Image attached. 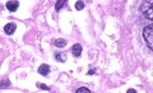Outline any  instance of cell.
Here are the masks:
<instances>
[{
	"label": "cell",
	"instance_id": "cell-2",
	"mask_svg": "<svg viewBox=\"0 0 153 93\" xmlns=\"http://www.w3.org/2000/svg\"><path fill=\"white\" fill-rule=\"evenodd\" d=\"M143 37L147 42V45L148 48L151 50H153V23L147 25V26L144 28Z\"/></svg>",
	"mask_w": 153,
	"mask_h": 93
},
{
	"label": "cell",
	"instance_id": "cell-8",
	"mask_svg": "<svg viewBox=\"0 0 153 93\" xmlns=\"http://www.w3.org/2000/svg\"><path fill=\"white\" fill-rule=\"evenodd\" d=\"M54 58H56V60L58 61V62H64L66 61V59H67V56L63 53H57L56 55H54Z\"/></svg>",
	"mask_w": 153,
	"mask_h": 93
},
{
	"label": "cell",
	"instance_id": "cell-14",
	"mask_svg": "<svg viewBox=\"0 0 153 93\" xmlns=\"http://www.w3.org/2000/svg\"><path fill=\"white\" fill-rule=\"evenodd\" d=\"M131 92H133V93H136V91L133 90H128V93H131Z\"/></svg>",
	"mask_w": 153,
	"mask_h": 93
},
{
	"label": "cell",
	"instance_id": "cell-6",
	"mask_svg": "<svg viewBox=\"0 0 153 93\" xmlns=\"http://www.w3.org/2000/svg\"><path fill=\"white\" fill-rule=\"evenodd\" d=\"M38 72H39V73L42 75H47L49 74V72H50V67L47 64H41L39 67Z\"/></svg>",
	"mask_w": 153,
	"mask_h": 93
},
{
	"label": "cell",
	"instance_id": "cell-9",
	"mask_svg": "<svg viewBox=\"0 0 153 93\" xmlns=\"http://www.w3.org/2000/svg\"><path fill=\"white\" fill-rule=\"evenodd\" d=\"M67 2V0H57L56 4V10H59L63 7V5Z\"/></svg>",
	"mask_w": 153,
	"mask_h": 93
},
{
	"label": "cell",
	"instance_id": "cell-3",
	"mask_svg": "<svg viewBox=\"0 0 153 93\" xmlns=\"http://www.w3.org/2000/svg\"><path fill=\"white\" fill-rule=\"evenodd\" d=\"M6 7H7V8L10 11L14 12V11L17 10V8H18L19 3H18V1H16V0H10V1H8L7 2Z\"/></svg>",
	"mask_w": 153,
	"mask_h": 93
},
{
	"label": "cell",
	"instance_id": "cell-1",
	"mask_svg": "<svg viewBox=\"0 0 153 93\" xmlns=\"http://www.w3.org/2000/svg\"><path fill=\"white\" fill-rule=\"evenodd\" d=\"M141 10L146 18L153 21V0H143Z\"/></svg>",
	"mask_w": 153,
	"mask_h": 93
},
{
	"label": "cell",
	"instance_id": "cell-5",
	"mask_svg": "<svg viewBox=\"0 0 153 93\" xmlns=\"http://www.w3.org/2000/svg\"><path fill=\"white\" fill-rule=\"evenodd\" d=\"M4 30H5V33L7 35H12L15 30H16V25L14 23H8L5 27H4Z\"/></svg>",
	"mask_w": 153,
	"mask_h": 93
},
{
	"label": "cell",
	"instance_id": "cell-12",
	"mask_svg": "<svg viewBox=\"0 0 153 93\" xmlns=\"http://www.w3.org/2000/svg\"><path fill=\"white\" fill-rule=\"evenodd\" d=\"M40 87H41V88H44V90H49V88H48L47 87H46L45 85H43V84H42V85H41Z\"/></svg>",
	"mask_w": 153,
	"mask_h": 93
},
{
	"label": "cell",
	"instance_id": "cell-11",
	"mask_svg": "<svg viewBox=\"0 0 153 93\" xmlns=\"http://www.w3.org/2000/svg\"><path fill=\"white\" fill-rule=\"evenodd\" d=\"M82 92H85V93H90V90H87V88H78L77 90H76V93H82Z\"/></svg>",
	"mask_w": 153,
	"mask_h": 93
},
{
	"label": "cell",
	"instance_id": "cell-10",
	"mask_svg": "<svg viewBox=\"0 0 153 93\" xmlns=\"http://www.w3.org/2000/svg\"><path fill=\"white\" fill-rule=\"evenodd\" d=\"M84 7H85V5H84L83 1H77L75 4V8H76V10H82L84 8Z\"/></svg>",
	"mask_w": 153,
	"mask_h": 93
},
{
	"label": "cell",
	"instance_id": "cell-13",
	"mask_svg": "<svg viewBox=\"0 0 153 93\" xmlns=\"http://www.w3.org/2000/svg\"><path fill=\"white\" fill-rule=\"evenodd\" d=\"M94 73H95V71H94V70H90V71L88 72V75H93Z\"/></svg>",
	"mask_w": 153,
	"mask_h": 93
},
{
	"label": "cell",
	"instance_id": "cell-4",
	"mask_svg": "<svg viewBox=\"0 0 153 93\" xmlns=\"http://www.w3.org/2000/svg\"><path fill=\"white\" fill-rule=\"evenodd\" d=\"M82 46L80 44H75L73 46V48H71V52L74 55L75 57H79L81 53H82Z\"/></svg>",
	"mask_w": 153,
	"mask_h": 93
},
{
	"label": "cell",
	"instance_id": "cell-7",
	"mask_svg": "<svg viewBox=\"0 0 153 93\" xmlns=\"http://www.w3.org/2000/svg\"><path fill=\"white\" fill-rule=\"evenodd\" d=\"M66 45H67V41L63 38H59L54 41V46H57V48H63V46H65Z\"/></svg>",
	"mask_w": 153,
	"mask_h": 93
}]
</instances>
